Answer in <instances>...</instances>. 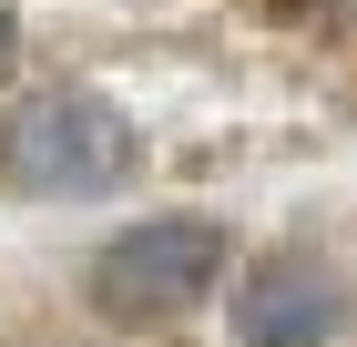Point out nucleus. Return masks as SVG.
<instances>
[{
	"label": "nucleus",
	"instance_id": "obj_1",
	"mask_svg": "<svg viewBox=\"0 0 357 347\" xmlns=\"http://www.w3.org/2000/svg\"><path fill=\"white\" fill-rule=\"evenodd\" d=\"M215 276H225V225L215 214H143V225H123L92 256L82 286L112 327H174L215 296Z\"/></svg>",
	"mask_w": 357,
	"mask_h": 347
},
{
	"label": "nucleus",
	"instance_id": "obj_2",
	"mask_svg": "<svg viewBox=\"0 0 357 347\" xmlns=\"http://www.w3.org/2000/svg\"><path fill=\"white\" fill-rule=\"evenodd\" d=\"M143 133L133 112L102 103V92H41V103L10 112V133H0V174L21 194H52V205H82V194H112L133 174Z\"/></svg>",
	"mask_w": 357,
	"mask_h": 347
},
{
	"label": "nucleus",
	"instance_id": "obj_3",
	"mask_svg": "<svg viewBox=\"0 0 357 347\" xmlns=\"http://www.w3.org/2000/svg\"><path fill=\"white\" fill-rule=\"evenodd\" d=\"M337 337V286L306 256H266L235 286V347H327Z\"/></svg>",
	"mask_w": 357,
	"mask_h": 347
},
{
	"label": "nucleus",
	"instance_id": "obj_4",
	"mask_svg": "<svg viewBox=\"0 0 357 347\" xmlns=\"http://www.w3.org/2000/svg\"><path fill=\"white\" fill-rule=\"evenodd\" d=\"M0 72H10V0H0Z\"/></svg>",
	"mask_w": 357,
	"mask_h": 347
}]
</instances>
